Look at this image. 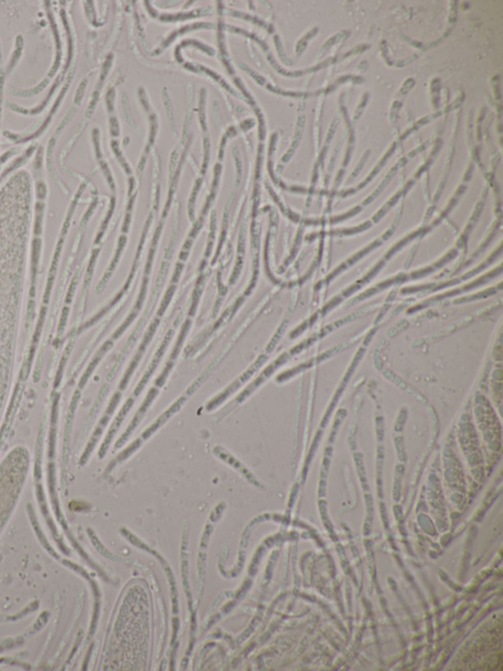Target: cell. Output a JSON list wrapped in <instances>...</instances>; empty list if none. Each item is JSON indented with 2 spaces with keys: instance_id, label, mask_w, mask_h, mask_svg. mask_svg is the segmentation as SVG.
<instances>
[{
  "instance_id": "6da1fadb",
  "label": "cell",
  "mask_w": 503,
  "mask_h": 671,
  "mask_svg": "<svg viewBox=\"0 0 503 671\" xmlns=\"http://www.w3.org/2000/svg\"><path fill=\"white\" fill-rule=\"evenodd\" d=\"M158 320H156L155 323H153V325L151 326L150 330H149L148 333H146V335L145 337V341H144V343L142 344L140 351H139V353L138 355H136V358H134L133 362H132L130 367H129V370H127L125 378H124L123 381L121 382V389H124V388L126 387L127 383H128L129 378H130L132 373H133L134 370H135L137 365H138L139 360H140V358H141V355H143V353H143L144 350H145V348L146 345H148L149 341H151V336H153V333H155L156 328V326H158Z\"/></svg>"
},
{
  "instance_id": "7a4b0ae2",
  "label": "cell",
  "mask_w": 503,
  "mask_h": 671,
  "mask_svg": "<svg viewBox=\"0 0 503 671\" xmlns=\"http://www.w3.org/2000/svg\"><path fill=\"white\" fill-rule=\"evenodd\" d=\"M158 391L156 389V388H153L150 393H149L148 397H146L145 402H144V404L142 405L140 409H139V412H137L135 417H134L131 426L128 427V429H127L126 434L123 436V439H125L127 436L132 433V431H134V428L138 426L139 422H140L142 419H143L144 414H145L146 409H148L149 406H150L151 402L153 401V399H155L156 395H158Z\"/></svg>"
},
{
  "instance_id": "3957f363",
  "label": "cell",
  "mask_w": 503,
  "mask_h": 671,
  "mask_svg": "<svg viewBox=\"0 0 503 671\" xmlns=\"http://www.w3.org/2000/svg\"><path fill=\"white\" fill-rule=\"evenodd\" d=\"M172 332H170V334H168V335L166 336L165 340V341H163V346H161L160 351H158V353H156L155 360H153V363H151V365L150 366V368H149V372L146 373L145 377H144L143 380H142L140 383V385H139L138 388H137V389L135 390V395L140 394L142 390H143V388L145 387L146 383L149 381V379H150L151 373L155 372L156 366H158V362H160V358L161 356H163V353H165L166 345H167L168 341L170 340V337H172Z\"/></svg>"
},
{
  "instance_id": "277c9868",
  "label": "cell",
  "mask_w": 503,
  "mask_h": 671,
  "mask_svg": "<svg viewBox=\"0 0 503 671\" xmlns=\"http://www.w3.org/2000/svg\"><path fill=\"white\" fill-rule=\"evenodd\" d=\"M184 401H185L184 398H181V399H180L179 401H177V402H175V404L173 405V406L170 407V409H168L167 412H165V414H163V416H161L160 419H158V421H156V423L153 424V426H151L150 428L148 429V431H146V433L144 434V438H148L149 436H150L151 434L153 433V431H156V429L158 428V427H160V426H163V424L165 423V422L167 421V419H170V417L172 416L175 412L178 411V409H180V407L182 406L183 402Z\"/></svg>"
},
{
  "instance_id": "5b68a950",
  "label": "cell",
  "mask_w": 503,
  "mask_h": 671,
  "mask_svg": "<svg viewBox=\"0 0 503 671\" xmlns=\"http://www.w3.org/2000/svg\"><path fill=\"white\" fill-rule=\"evenodd\" d=\"M173 290H174V287H172V289L167 292V294H166L165 299V300H163V305H161L160 311V312H158V314H160V316H161V314L163 313V311H165V309H166V306H167L168 302H170V299H172Z\"/></svg>"
}]
</instances>
